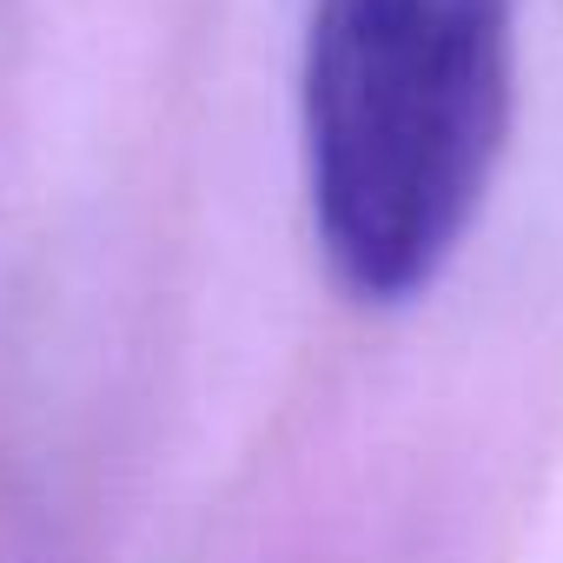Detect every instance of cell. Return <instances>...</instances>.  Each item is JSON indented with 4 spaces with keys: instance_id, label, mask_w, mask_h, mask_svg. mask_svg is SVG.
Listing matches in <instances>:
<instances>
[{
    "instance_id": "6da1fadb",
    "label": "cell",
    "mask_w": 563,
    "mask_h": 563,
    "mask_svg": "<svg viewBox=\"0 0 563 563\" xmlns=\"http://www.w3.org/2000/svg\"><path fill=\"white\" fill-rule=\"evenodd\" d=\"M517 100V0H312L299 133L332 272L424 292L471 232Z\"/></svg>"
}]
</instances>
